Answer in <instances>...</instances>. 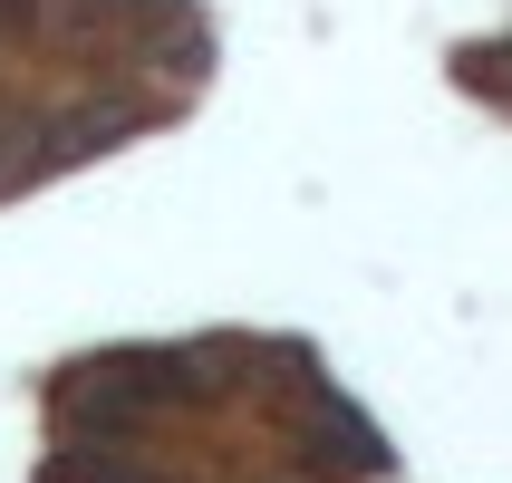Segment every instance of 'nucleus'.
Wrapping results in <instances>:
<instances>
[{"instance_id": "f257e3e1", "label": "nucleus", "mask_w": 512, "mask_h": 483, "mask_svg": "<svg viewBox=\"0 0 512 483\" xmlns=\"http://www.w3.org/2000/svg\"><path fill=\"white\" fill-rule=\"evenodd\" d=\"M387 435L300 339L97 348L49 387L39 483H377Z\"/></svg>"}, {"instance_id": "f03ea898", "label": "nucleus", "mask_w": 512, "mask_h": 483, "mask_svg": "<svg viewBox=\"0 0 512 483\" xmlns=\"http://www.w3.org/2000/svg\"><path fill=\"white\" fill-rule=\"evenodd\" d=\"M203 78L194 0H0V203L174 126Z\"/></svg>"}]
</instances>
